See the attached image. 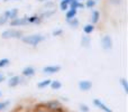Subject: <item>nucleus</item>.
I'll use <instances>...</instances> for the list:
<instances>
[{"label": "nucleus", "instance_id": "nucleus-1", "mask_svg": "<svg viewBox=\"0 0 128 112\" xmlns=\"http://www.w3.org/2000/svg\"><path fill=\"white\" fill-rule=\"evenodd\" d=\"M46 39V36L43 35V34H30V35H24L20 40H22L24 44L28 45L32 47H36L40 44H42L44 40Z\"/></svg>", "mask_w": 128, "mask_h": 112}, {"label": "nucleus", "instance_id": "nucleus-2", "mask_svg": "<svg viewBox=\"0 0 128 112\" xmlns=\"http://www.w3.org/2000/svg\"><path fill=\"white\" fill-rule=\"evenodd\" d=\"M0 36H1L2 39H20L24 36V33L22 30H19V29L9 28L2 31Z\"/></svg>", "mask_w": 128, "mask_h": 112}, {"label": "nucleus", "instance_id": "nucleus-3", "mask_svg": "<svg viewBox=\"0 0 128 112\" xmlns=\"http://www.w3.org/2000/svg\"><path fill=\"white\" fill-rule=\"evenodd\" d=\"M100 45H101L104 51H111L114 47L112 37H111L110 35H108V34L104 35L101 38H100Z\"/></svg>", "mask_w": 128, "mask_h": 112}, {"label": "nucleus", "instance_id": "nucleus-4", "mask_svg": "<svg viewBox=\"0 0 128 112\" xmlns=\"http://www.w3.org/2000/svg\"><path fill=\"white\" fill-rule=\"evenodd\" d=\"M24 83H25V79L22 75H12L11 77H9L7 80V84H8L9 88H16V86Z\"/></svg>", "mask_w": 128, "mask_h": 112}, {"label": "nucleus", "instance_id": "nucleus-5", "mask_svg": "<svg viewBox=\"0 0 128 112\" xmlns=\"http://www.w3.org/2000/svg\"><path fill=\"white\" fill-rule=\"evenodd\" d=\"M40 106L43 107L44 109H47V110H51V111H56L60 108H62V103L58 100H51V101L44 102V103L40 104Z\"/></svg>", "mask_w": 128, "mask_h": 112}, {"label": "nucleus", "instance_id": "nucleus-6", "mask_svg": "<svg viewBox=\"0 0 128 112\" xmlns=\"http://www.w3.org/2000/svg\"><path fill=\"white\" fill-rule=\"evenodd\" d=\"M9 25L10 27H24L28 25V21H27V16H24V17H17L12 20H9Z\"/></svg>", "mask_w": 128, "mask_h": 112}, {"label": "nucleus", "instance_id": "nucleus-7", "mask_svg": "<svg viewBox=\"0 0 128 112\" xmlns=\"http://www.w3.org/2000/svg\"><path fill=\"white\" fill-rule=\"evenodd\" d=\"M62 70L60 65H46L43 67L42 72L43 74H46V75H53V74H56L58 73L60 71Z\"/></svg>", "mask_w": 128, "mask_h": 112}, {"label": "nucleus", "instance_id": "nucleus-8", "mask_svg": "<svg viewBox=\"0 0 128 112\" xmlns=\"http://www.w3.org/2000/svg\"><path fill=\"white\" fill-rule=\"evenodd\" d=\"M78 88L82 92H88L92 89V82L89 81V80H81L78 83Z\"/></svg>", "mask_w": 128, "mask_h": 112}, {"label": "nucleus", "instance_id": "nucleus-9", "mask_svg": "<svg viewBox=\"0 0 128 112\" xmlns=\"http://www.w3.org/2000/svg\"><path fill=\"white\" fill-rule=\"evenodd\" d=\"M35 74H36L35 67H34V66H30V65L24 67V68H22V76L27 77V79H30V77H33Z\"/></svg>", "mask_w": 128, "mask_h": 112}, {"label": "nucleus", "instance_id": "nucleus-10", "mask_svg": "<svg viewBox=\"0 0 128 112\" xmlns=\"http://www.w3.org/2000/svg\"><path fill=\"white\" fill-rule=\"evenodd\" d=\"M93 104H94V107H97L99 110H101L104 112H114L106 103H104V102H102L100 99H94V100H93Z\"/></svg>", "mask_w": 128, "mask_h": 112}, {"label": "nucleus", "instance_id": "nucleus-11", "mask_svg": "<svg viewBox=\"0 0 128 112\" xmlns=\"http://www.w3.org/2000/svg\"><path fill=\"white\" fill-rule=\"evenodd\" d=\"M4 13H6V16L8 17L9 20H12V19H15V18L18 17L19 11H18L17 8H12V9H8V10H6Z\"/></svg>", "mask_w": 128, "mask_h": 112}, {"label": "nucleus", "instance_id": "nucleus-12", "mask_svg": "<svg viewBox=\"0 0 128 112\" xmlns=\"http://www.w3.org/2000/svg\"><path fill=\"white\" fill-rule=\"evenodd\" d=\"M100 20V12L98 10H92L90 15V22L92 25H97Z\"/></svg>", "mask_w": 128, "mask_h": 112}, {"label": "nucleus", "instance_id": "nucleus-13", "mask_svg": "<svg viewBox=\"0 0 128 112\" xmlns=\"http://www.w3.org/2000/svg\"><path fill=\"white\" fill-rule=\"evenodd\" d=\"M27 21H28V25L29 24L38 25L43 21V19L40 17V15H33V16H27Z\"/></svg>", "mask_w": 128, "mask_h": 112}, {"label": "nucleus", "instance_id": "nucleus-14", "mask_svg": "<svg viewBox=\"0 0 128 112\" xmlns=\"http://www.w3.org/2000/svg\"><path fill=\"white\" fill-rule=\"evenodd\" d=\"M91 45V37L89 35H82L81 37V46L84 47V48H89Z\"/></svg>", "mask_w": 128, "mask_h": 112}, {"label": "nucleus", "instance_id": "nucleus-15", "mask_svg": "<svg viewBox=\"0 0 128 112\" xmlns=\"http://www.w3.org/2000/svg\"><path fill=\"white\" fill-rule=\"evenodd\" d=\"M68 6H70V8L72 9H83L84 8V3L81 1H79V0H71L70 3H68Z\"/></svg>", "mask_w": 128, "mask_h": 112}, {"label": "nucleus", "instance_id": "nucleus-16", "mask_svg": "<svg viewBox=\"0 0 128 112\" xmlns=\"http://www.w3.org/2000/svg\"><path fill=\"white\" fill-rule=\"evenodd\" d=\"M55 12H56L55 9H45V10L40 15V17L44 20V19H46V18H51Z\"/></svg>", "mask_w": 128, "mask_h": 112}, {"label": "nucleus", "instance_id": "nucleus-17", "mask_svg": "<svg viewBox=\"0 0 128 112\" xmlns=\"http://www.w3.org/2000/svg\"><path fill=\"white\" fill-rule=\"evenodd\" d=\"M76 15H78V9H72V8H68V10L65 11V20L72 19V18L76 17Z\"/></svg>", "mask_w": 128, "mask_h": 112}, {"label": "nucleus", "instance_id": "nucleus-18", "mask_svg": "<svg viewBox=\"0 0 128 112\" xmlns=\"http://www.w3.org/2000/svg\"><path fill=\"white\" fill-rule=\"evenodd\" d=\"M94 29H96V25H92L91 22H89V24H86L83 26V33L86 35H90V34H92L94 31Z\"/></svg>", "mask_w": 128, "mask_h": 112}, {"label": "nucleus", "instance_id": "nucleus-19", "mask_svg": "<svg viewBox=\"0 0 128 112\" xmlns=\"http://www.w3.org/2000/svg\"><path fill=\"white\" fill-rule=\"evenodd\" d=\"M51 81H52L51 79L42 80V81L38 82L36 86H37L38 89H40V90H43V89H46V88H48V86H50V84H51Z\"/></svg>", "mask_w": 128, "mask_h": 112}, {"label": "nucleus", "instance_id": "nucleus-20", "mask_svg": "<svg viewBox=\"0 0 128 112\" xmlns=\"http://www.w3.org/2000/svg\"><path fill=\"white\" fill-rule=\"evenodd\" d=\"M66 24H68V26L71 27V28L75 29V28H78V27H79V25H80V20L78 19L76 17H74V18H72V19L66 20Z\"/></svg>", "mask_w": 128, "mask_h": 112}, {"label": "nucleus", "instance_id": "nucleus-21", "mask_svg": "<svg viewBox=\"0 0 128 112\" xmlns=\"http://www.w3.org/2000/svg\"><path fill=\"white\" fill-rule=\"evenodd\" d=\"M50 88L52 90H60L62 89V82L58 81V80H52L51 81V84H50Z\"/></svg>", "mask_w": 128, "mask_h": 112}, {"label": "nucleus", "instance_id": "nucleus-22", "mask_svg": "<svg viewBox=\"0 0 128 112\" xmlns=\"http://www.w3.org/2000/svg\"><path fill=\"white\" fill-rule=\"evenodd\" d=\"M119 84L122 85L125 94H128V81H127L126 77H122V79H119Z\"/></svg>", "mask_w": 128, "mask_h": 112}, {"label": "nucleus", "instance_id": "nucleus-23", "mask_svg": "<svg viewBox=\"0 0 128 112\" xmlns=\"http://www.w3.org/2000/svg\"><path fill=\"white\" fill-rule=\"evenodd\" d=\"M97 4V0H86V3H84V8L86 9H91L92 10L93 8Z\"/></svg>", "mask_w": 128, "mask_h": 112}, {"label": "nucleus", "instance_id": "nucleus-24", "mask_svg": "<svg viewBox=\"0 0 128 112\" xmlns=\"http://www.w3.org/2000/svg\"><path fill=\"white\" fill-rule=\"evenodd\" d=\"M10 64V59L7 58V57H4V58H0V68H4Z\"/></svg>", "mask_w": 128, "mask_h": 112}, {"label": "nucleus", "instance_id": "nucleus-25", "mask_svg": "<svg viewBox=\"0 0 128 112\" xmlns=\"http://www.w3.org/2000/svg\"><path fill=\"white\" fill-rule=\"evenodd\" d=\"M7 22H9V19L8 17L6 16V13H1L0 15V26H4V25H6Z\"/></svg>", "mask_w": 128, "mask_h": 112}, {"label": "nucleus", "instance_id": "nucleus-26", "mask_svg": "<svg viewBox=\"0 0 128 112\" xmlns=\"http://www.w3.org/2000/svg\"><path fill=\"white\" fill-rule=\"evenodd\" d=\"M68 8H70V6H68V1H60V10L61 11H64V12H65Z\"/></svg>", "mask_w": 128, "mask_h": 112}, {"label": "nucleus", "instance_id": "nucleus-27", "mask_svg": "<svg viewBox=\"0 0 128 112\" xmlns=\"http://www.w3.org/2000/svg\"><path fill=\"white\" fill-rule=\"evenodd\" d=\"M10 106V101H0V112L6 110Z\"/></svg>", "mask_w": 128, "mask_h": 112}, {"label": "nucleus", "instance_id": "nucleus-28", "mask_svg": "<svg viewBox=\"0 0 128 112\" xmlns=\"http://www.w3.org/2000/svg\"><path fill=\"white\" fill-rule=\"evenodd\" d=\"M54 6H55V3H54L53 1H51V0H47V1L44 2L45 9H54Z\"/></svg>", "mask_w": 128, "mask_h": 112}, {"label": "nucleus", "instance_id": "nucleus-29", "mask_svg": "<svg viewBox=\"0 0 128 112\" xmlns=\"http://www.w3.org/2000/svg\"><path fill=\"white\" fill-rule=\"evenodd\" d=\"M63 29L62 28H58L55 29V30H53V33H52V36H54V37H60V36L63 35Z\"/></svg>", "mask_w": 128, "mask_h": 112}, {"label": "nucleus", "instance_id": "nucleus-30", "mask_svg": "<svg viewBox=\"0 0 128 112\" xmlns=\"http://www.w3.org/2000/svg\"><path fill=\"white\" fill-rule=\"evenodd\" d=\"M79 109H80V111L81 112H90V108H89L86 104H84V103H80L79 104Z\"/></svg>", "mask_w": 128, "mask_h": 112}, {"label": "nucleus", "instance_id": "nucleus-31", "mask_svg": "<svg viewBox=\"0 0 128 112\" xmlns=\"http://www.w3.org/2000/svg\"><path fill=\"white\" fill-rule=\"evenodd\" d=\"M122 2V0H109V3L112 4V6H119Z\"/></svg>", "mask_w": 128, "mask_h": 112}, {"label": "nucleus", "instance_id": "nucleus-32", "mask_svg": "<svg viewBox=\"0 0 128 112\" xmlns=\"http://www.w3.org/2000/svg\"><path fill=\"white\" fill-rule=\"evenodd\" d=\"M4 81H7V76L2 72H0V83H4Z\"/></svg>", "mask_w": 128, "mask_h": 112}, {"label": "nucleus", "instance_id": "nucleus-33", "mask_svg": "<svg viewBox=\"0 0 128 112\" xmlns=\"http://www.w3.org/2000/svg\"><path fill=\"white\" fill-rule=\"evenodd\" d=\"M35 112H55V111H51V110H47V109H40V108H36Z\"/></svg>", "mask_w": 128, "mask_h": 112}, {"label": "nucleus", "instance_id": "nucleus-34", "mask_svg": "<svg viewBox=\"0 0 128 112\" xmlns=\"http://www.w3.org/2000/svg\"><path fill=\"white\" fill-rule=\"evenodd\" d=\"M2 1L7 2V1H19V0H2Z\"/></svg>", "mask_w": 128, "mask_h": 112}, {"label": "nucleus", "instance_id": "nucleus-35", "mask_svg": "<svg viewBox=\"0 0 128 112\" xmlns=\"http://www.w3.org/2000/svg\"><path fill=\"white\" fill-rule=\"evenodd\" d=\"M37 1H40V2H45V1H47V0H37Z\"/></svg>", "mask_w": 128, "mask_h": 112}, {"label": "nucleus", "instance_id": "nucleus-36", "mask_svg": "<svg viewBox=\"0 0 128 112\" xmlns=\"http://www.w3.org/2000/svg\"><path fill=\"white\" fill-rule=\"evenodd\" d=\"M61 1H68V3H70V1H71V0H61Z\"/></svg>", "mask_w": 128, "mask_h": 112}, {"label": "nucleus", "instance_id": "nucleus-37", "mask_svg": "<svg viewBox=\"0 0 128 112\" xmlns=\"http://www.w3.org/2000/svg\"><path fill=\"white\" fill-rule=\"evenodd\" d=\"M2 97V92H1V90H0V98Z\"/></svg>", "mask_w": 128, "mask_h": 112}, {"label": "nucleus", "instance_id": "nucleus-38", "mask_svg": "<svg viewBox=\"0 0 128 112\" xmlns=\"http://www.w3.org/2000/svg\"><path fill=\"white\" fill-rule=\"evenodd\" d=\"M79 1H81V2H82V1H83V0H79Z\"/></svg>", "mask_w": 128, "mask_h": 112}]
</instances>
